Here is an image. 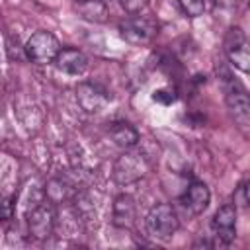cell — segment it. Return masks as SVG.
<instances>
[{"label": "cell", "instance_id": "6da1fadb", "mask_svg": "<svg viewBox=\"0 0 250 250\" xmlns=\"http://www.w3.org/2000/svg\"><path fill=\"white\" fill-rule=\"evenodd\" d=\"M178 215L174 211V207L170 203H158L154 205L148 215H146V230L150 236L166 240L170 236H174V232L178 230Z\"/></svg>", "mask_w": 250, "mask_h": 250}, {"label": "cell", "instance_id": "7a4b0ae2", "mask_svg": "<svg viewBox=\"0 0 250 250\" xmlns=\"http://www.w3.org/2000/svg\"><path fill=\"white\" fill-rule=\"evenodd\" d=\"M59 51H61V43L49 31H35L25 43V55L37 64L53 62Z\"/></svg>", "mask_w": 250, "mask_h": 250}, {"label": "cell", "instance_id": "3957f363", "mask_svg": "<svg viewBox=\"0 0 250 250\" xmlns=\"http://www.w3.org/2000/svg\"><path fill=\"white\" fill-rule=\"evenodd\" d=\"M225 86H227V104H229V109L230 113L234 115V121L246 129L248 123H250V102H248V96H246V90L234 82V78H230V74L225 72Z\"/></svg>", "mask_w": 250, "mask_h": 250}, {"label": "cell", "instance_id": "277c9868", "mask_svg": "<svg viewBox=\"0 0 250 250\" xmlns=\"http://www.w3.org/2000/svg\"><path fill=\"white\" fill-rule=\"evenodd\" d=\"M156 21L152 18H146V16H135V18H129L125 21H121L119 25V31L123 35L125 41H129L131 45H146L152 41V37L156 35Z\"/></svg>", "mask_w": 250, "mask_h": 250}, {"label": "cell", "instance_id": "5b68a950", "mask_svg": "<svg viewBox=\"0 0 250 250\" xmlns=\"http://www.w3.org/2000/svg\"><path fill=\"white\" fill-rule=\"evenodd\" d=\"M148 170V162L141 152H125L113 166V178L119 184H131L143 178Z\"/></svg>", "mask_w": 250, "mask_h": 250}, {"label": "cell", "instance_id": "8992f818", "mask_svg": "<svg viewBox=\"0 0 250 250\" xmlns=\"http://www.w3.org/2000/svg\"><path fill=\"white\" fill-rule=\"evenodd\" d=\"M225 53L238 70L246 72L250 66V51H248V41L246 35L240 27H230L227 37H225Z\"/></svg>", "mask_w": 250, "mask_h": 250}, {"label": "cell", "instance_id": "52a82bcc", "mask_svg": "<svg viewBox=\"0 0 250 250\" xmlns=\"http://www.w3.org/2000/svg\"><path fill=\"white\" fill-rule=\"evenodd\" d=\"M211 229L223 244H229L230 240H234V236H236V205H223L215 213V217L211 221Z\"/></svg>", "mask_w": 250, "mask_h": 250}, {"label": "cell", "instance_id": "ba28073f", "mask_svg": "<svg viewBox=\"0 0 250 250\" xmlns=\"http://www.w3.org/2000/svg\"><path fill=\"white\" fill-rule=\"evenodd\" d=\"M55 209L47 203L35 207L29 215V234L37 240H45L53 234L55 229Z\"/></svg>", "mask_w": 250, "mask_h": 250}, {"label": "cell", "instance_id": "9c48e42d", "mask_svg": "<svg viewBox=\"0 0 250 250\" xmlns=\"http://www.w3.org/2000/svg\"><path fill=\"white\" fill-rule=\"evenodd\" d=\"M209 201H211V193L203 182H191L180 199L184 209L189 211L191 215H201L209 207Z\"/></svg>", "mask_w": 250, "mask_h": 250}, {"label": "cell", "instance_id": "30bf717a", "mask_svg": "<svg viewBox=\"0 0 250 250\" xmlns=\"http://www.w3.org/2000/svg\"><path fill=\"white\" fill-rule=\"evenodd\" d=\"M53 62L57 64L59 70H62V72H66V74H82V72L88 68V59H86V55H84L82 51L74 49V47L61 49Z\"/></svg>", "mask_w": 250, "mask_h": 250}, {"label": "cell", "instance_id": "8fae6325", "mask_svg": "<svg viewBox=\"0 0 250 250\" xmlns=\"http://www.w3.org/2000/svg\"><path fill=\"white\" fill-rule=\"evenodd\" d=\"M76 100L82 105V109L94 113V111H100L107 104V94L100 86L84 82V84H80L76 88Z\"/></svg>", "mask_w": 250, "mask_h": 250}, {"label": "cell", "instance_id": "7c38bea8", "mask_svg": "<svg viewBox=\"0 0 250 250\" xmlns=\"http://www.w3.org/2000/svg\"><path fill=\"white\" fill-rule=\"evenodd\" d=\"M109 135L113 139V143L121 148H131L139 143V133L133 125L125 123V121H117L109 127Z\"/></svg>", "mask_w": 250, "mask_h": 250}, {"label": "cell", "instance_id": "4fadbf2b", "mask_svg": "<svg viewBox=\"0 0 250 250\" xmlns=\"http://www.w3.org/2000/svg\"><path fill=\"white\" fill-rule=\"evenodd\" d=\"M135 219V201L131 195H119L113 203V223L117 227H129Z\"/></svg>", "mask_w": 250, "mask_h": 250}, {"label": "cell", "instance_id": "5bb4252c", "mask_svg": "<svg viewBox=\"0 0 250 250\" xmlns=\"http://www.w3.org/2000/svg\"><path fill=\"white\" fill-rule=\"evenodd\" d=\"M78 10L90 21H104L107 16V8H105L104 0H82L78 4Z\"/></svg>", "mask_w": 250, "mask_h": 250}, {"label": "cell", "instance_id": "9a60e30c", "mask_svg": "<svg viewBox=\"0 0 250 250\" xmlns=\"http://www.w3.org/2000/svg\"><path fill=\"white\" fill-rule=\"evenodd\" d=\"M178 4L189 18H197L205 12V0H178Z\"/></svg>", "mask_w": 250, "mask_h": 250}, {"label": "cell", "instance_id": "2e32d148", "mask_svg": "<svg viewBox=\"0 0 250 250\" xmlns=\"http://www.w3.org/2000/svg\"><path fill=\"white\" fill-rule=\"evenodd\" d=\"M119 2H121V6H123L125 12H129V14H137V12H141V10L146 6L148 0H119Z\"/></svg>", "mask_w": 250, "mask_h": 250}, {"label": "cell", "instance_id": "e0dca14e", "mask_svg": "<svg viewBox=\"0 0 250 250\" xmlns=\"http://www.w3.org/2000/svg\"><path fill=\"white\" fill-rule=\"evenodd\" d=\"M234 205H240V207H246L248 205V188H246V182H242L236 191H234Z\"/></svg>", "mask_w": 250, "mask_h": 250}, {"label": "cell", "instance_id": "ac0fdd59", "mask_svg": "<svg viewBox=\"0 0 250 250\" xmlns=\"http://www.w3.org/2000/svg\"><path fill=\"white\" fill-rule=\"evenodd\" d=\"M12 215H14V199H4L0 203V219L8 221L12 219Z\"/></svg>", "mask_w": 250, "mask_h": 250}, {"label": "cell", "instance_id": "d6986e66", "mask_svg": "<svg viewBox=\"0 0 250 250\" xmlns=\"http://www.w3.org/2000/svg\"><path fill=\"white\" fill-rule=\"evenodd\" d=\"M154 102H160V104H172L174 100H176V96H174V92H170V90H156L154 92Z\"/></svg>", "mask_w": 250, "mask_h": 250}, {"label": "cell", "instance_id": "ffe728a7", "mask_svg": "<svg viewBox=\"0 0 250 250\" xmlns=\"http://www.w3.org/2000/svg\"><path fill=\"white\" fill-rule=\"evenodd\" d=\"M217 4H221V6H234L236 0H217Z\"/></svg>", "mask_w": 250, "mask_h": 250}]
</instances>
